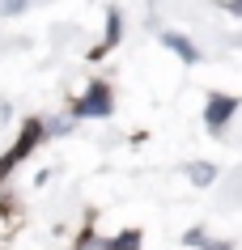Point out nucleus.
I'll list each match as a JSON object with an SVG mask.
<instances>
[{
  "mask_svg": "<svg viewBox=\"0 0 242 250\" xmlns=\"http://www.w3.org/2000/svg\"><path fill=\"white\" fill-rule=\"evenodd\" d=\"M238 13H242V0H238Z\"/></svg>",
  "mask_w": 242,
  "mask_h": 250,
  "instance_id": "4",
  "label": "nucleus"
},
{
  "mask_svg": "<svg viewBox=\"0 0 242 250\" xmlns=\"http://www.w3.org/2000/svg\"><path fill=\"white\" fill-rule=\"evenodd\" d=\"M77 110H81V115H107V110H110V93L102 89V85H94V89H89V98H81Z\"/></svg>",
  "mask_w": 242,
  "mask_h": 250,
  "instance_id": "1",
  "label": "nucleus"
},
{
  "mask_svg": "<svg viewBox=\"0 0 242 250\" xmlns=\"http://www.w3.org/2000/svg\"><path fill=\"white\" fill-rule=\"evenodd\" d=\"M166 42H170V47H175V51L183 55V60H196V47H191V42H183V39H178V34H170V39H166Z\"/></svg>",
  "mask_w": 242,
  "mask_h": 250,
  "instance_id": "3",
  "label": "nucleus"
},
{
  "mask_svg": "<svg viewBox=\"0 0 242 250\" xmlns=\"http://www.w3.org/2000/svg\"><path fill=\"white\" fill-rule=\"evenodd\" d=\"M229 115H234V98H225V102L217 98V102L208 106V123H213V127H221V123H225Z\"/></svg>",
  "mask_w": 242,
  "mask_h": 250,
  "instance_id": "2",
  "label": "nucleus"
}]
</instances>
